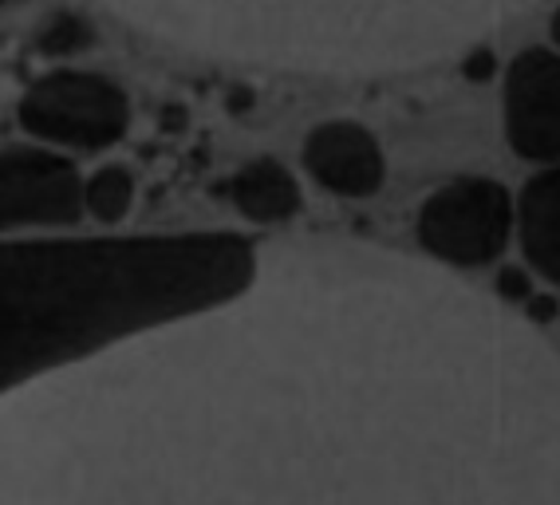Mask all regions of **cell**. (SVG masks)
<instances>
[{"label": "cell", "instance_id": "obj_9", "mask_svg": "<svg viewBox=\"0 0 560 505\" xmlns=\"http://www.w3.org/2000/svg\"><path fill=\"white\" fill-rule=\"evenodd\" d=\"M221 198H230L233 210L245 213L249 222L277 225L301 213V186L277 158H253L237 174H230L218 186Z\"/></svg>", "mask_w": 560, "mask_h": 505}, {"label": "cell", "instance_id": "obj_1", "mask_svg": "<svg viewBox=\"0 0 560 505\" xmlns=\"http://www.w3.org/2000/svg\"><path fill=\"white\" fill-rule=\"evenodd\" d=\"M237 233L4 245V387L122 336L233 301L253 281Z\"/></svg>", "mask_w": 560, "mask_h": 505}, {"label": "cell", "instance_id": "obj_6", "mask_svg": "<svg viewBox=\"0 0 560 505\" xmlns=\"http://www.w3.org/2000/svg\"><path fill=\"white\" fill-rule=\"evenodd\" d=\"M505 139L529 162H560V56L521 51L505 75Z\"/></svg>", "mask_w": 560, "mask_h": 505}, {"label": "cell", "instance_id": "obj_4", "mask_svg": "<svg viewBox=\"0 0 560 505\" xmlns=\"http://www.w3.org/2000/svg\"><path fill=\"white\" fill-rule=\"evenodd\" d=\"M513 222H517V210L501 183L454 178L422 202L415 233H419L422 249L434 252L439 261L478 269L505 252Z\"/></svg>", "mask_w": 560, "mask_h": 505}, {"label": "cell", "instance_id": "obj_7", "mask_svg": "<svg viewBox=\"0 0 560 505\" xmlns=\"http://www.w3.org/2000/svg\"><path fill=\"white\" fill-rule=\"evenodd\" d=\"M304 166L324 190L340 198H371L387 178L375 134L360 122H324L304 139Z\"/></svg>", "mask_w": 560, "mask_h": 505}, {"label": "cell", "instance_id": "obj_8", "mask_svg": "<svg viewBox=\"0 0 560 505\" xmlns=\"http://www.w3.org/2000/svg\"><path fill=\"white\" fill-rule=\"evenodd\" d=\"M517 230L525 261L545 281L560 284V162L525 183L517 202Z\"/></svg>", "mask_w": 560, "mask_h": 505}, {"label": "cell", "instance_id": "obj_10", "mask_svg": "<svg viewBox=\"0 0 560 505\" xmlns=\"http://www.w3.org/2000/svg\"><path fill=\"white\" fill-rule=\"evenodd\" d=\"M135 202V178L127 166H103L88 178V213L100 222H122Z\"/></svg>", "mask_w": 560, "mask_h": 505}, {"label": "cell", "instance_id": "obj_11", "mask_svg": "<svg viewBox=\"0 0 560 505\" xmlns=\"http://www.w3.org/2000/svg\"><path fill=\"white\" fill-rule=\"evenodd\" d=\"M91 40H95V32L80 12H51L48 21L36 28V51L40 56H75V51L91 48Z\"/></svg>", "mask_w": 560, "mask_h": 505}, {"label": "cell", "instance_id": "obj_15", "mask_svg": "<svg viewBox=\"0 0 560 505\" xmlns=\"http://www.w3.org/2000/svg\"><path fill=\"white\" fill-rule=\"evenodd\" d=\"M552 40H557V44H560V9H557V12H552Z\"/></svg>", "mask_w": 560, "mask_h": 505}, {"label": "cell", "instance_id": "obj_12", "mask_svg": "<svg viewBox=\"0 0 560 505\" xmlns=\"http://www.w3.org/2000/svg\"><path fill=\"white\" fill-rule=\"evenodd\" d=\"M501 284V296H510V301H529V277L517 273V269H505V273L498 277Z\"/></svg>", "mask_w": 560, "mask_h": 505}, {"label": "cell", "instance_id": "obj_5", "mask_svg": "<svg viewBox=\"0 0 560 505\" xmlns=\"http://www.w3.org/2000/svg\"><path fill=\"white\" fill-rule=\"evenodd\" d=\"M4 230L75 225L88 210V183L63 154L40 146H9L0 166Z\"/></svg>", "mask_w": 560, "mask_h": 505}, {"label": "cell", "instance_id": "obj_13", "mask_svg": "<svg viewBox=\"0 0 560 505\" xmlns=\"http://www.w3.org/2000/svg\"><path fill=\"white\" fill-rule=\"evenodd\" d=\"M490 68H493L490 51H486V48L470 51V60H466V75H470V80H486V75H490Z\"/></svg>", "mask_w": 560, "mask_h": 505}, {"label": "cell", "instance_id": "obj_14", "mask_svg": "<svg viewBox=\"0 0 560 505\" xmlns=\"http://www.w3.org/2000/svg\"><path fill=\"white\" fill-rule=\"evenodd\" d=\"M529 313L537 316V320H552V313H557V304L549 301V296H540V301L529 304Z\"/></svg>", "mask_w": 560, "mask_h": 505}, {"label": "cell", "instance_id": "obj_2", "mask_svg": "<svg viewBox=\"0 0 560 505\" xmlns=\"http://www.w3.org/2000/svg\"><path fill=\"white\" fill-rule=\"evenodd\" d=\"M130 21L272 60H419L533 0H110Z\"/></svg>", "mask_w": 560, "mask_h": 505}, {"label": "cell", "instance_id": "obj_3", "mask_svg": "<svg viewBox=\"0 0 560 505\" xmlns=\"http://www.w3.org/2000/svg\"><path fill=\"white\" fill-rule=\"evenodd\" d=\"M16 115L28 134L75 151H107L130 127L122 87L95 71H48L21 95Z\"/></svg>", "mask_w": 560, "mask_h": 505}]
</instances>
